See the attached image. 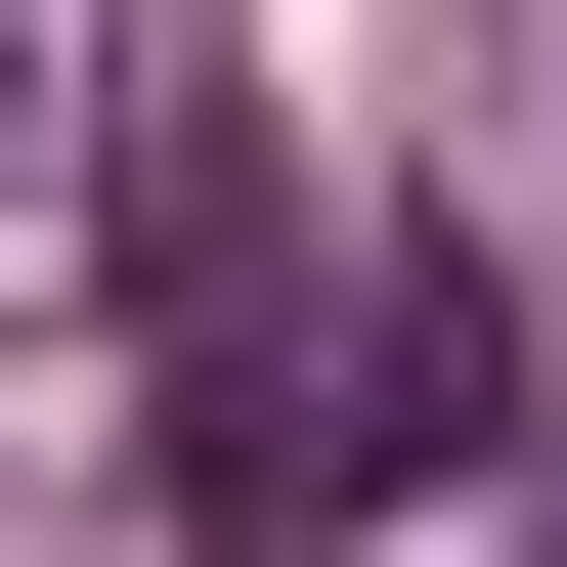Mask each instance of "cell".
Instances as JSON below:
<instances>
[{
    "label": "cell",
    "mask_w": 567,
    "mask_h": 567,
    "mask_svg": "<svg viewBox=\"0 0 567 567\" xmlns=\"http://www.w3.org/2000/svg\"><path fill=\"white\" fill-rule=\"evenodd\" d=\"M306 393H350V524H436V481L524 436V262H481V218H350V306H306Z\"/></svg>",
    "instance_id": "cell-1"
}]
</instances>
